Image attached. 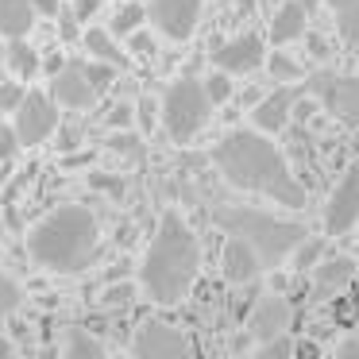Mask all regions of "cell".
I'll return each mask as SVG.
<instances>
[{"label":"cell","instance_id":"5","mask_svg":"<svg viewBox=\"0 0 359 359\" xmlns=\"http://www.w3.org/2000/svg\"><path fill=\"white\" fill-rule=\"evenodd\" d=\"M212 109H217V104L209 101L201 81L178 78V81H170L166 97L158 101V120L166 124V132H170L174 143H189L212 120Z\"/></svg>","mask_w":359,"mask_h":359},{"label":"cell","instance_id":"18","mask_svg":"<svg viewBox=\"0 0 359 359\" xmlns=\"http://www.w3.org/2000/svg\"><path fill=\"white\" fill-rule=\"evenodd\" d=\"M35 4L32 0H0V35L4 39H24L35 27Z\"/></svg>","mask_w":359,"mask_h":359},{"label":"cell","instance_id":"29","mask_svg":"<svg viewBox=\"0 0 359 359\" xmlns=\"http://www.w3.org/2000/svg\"><path fill=\"white\" fill-rule=\"evenodd\" d=\"M255 355H259V359H286V355H294V344H290L286 332H282V336H271V340L259 344Z\"/></svg>","mask_w":359,"mask_h":359},{"label":"cell","instance_id":"3","mask_svg":"<svg viewBox=\"0 0 359 359\" xmlns=\"http://www.w3.org/2000/svg\"><path fill=\"white\" fill-rule=\"evenodd\" d=\"M101 251V224L86 205H58L27 232V255L50 274H81Z\"/></svg>","mask_w":359,"mask_h":359},{"label":"cell","instance_id":"10","mask_svg":"<svg viewBox=\"0 0 359 359\" xmlns=\"http://www.w3.org/2000/svg\"><path fill=\"white\" fill-rule=\"evenodd\" d=\"M50 97H55L58 109H70V112H86L97 104V86L89 78L86 62H62L50 78Z\"/></svg>","mask_w":359,"mask_h":359},{"label":"cell","instance_id":"25","mask_svg":"<svg viewBox=\"0 0 359 359\" xmlns=\"http://www.w3.org/2000/svg\"><path fill=\"white\" fill-rule=\"evenodd\" d=\"M20 305H24V286H20L12 274L0 271V317H12Z\"/></svg>","mask_w":359,"mask_h":359},{"label":"cell","instance_id":"40","mask_svg":"<svg viewBox=\"0 0 359 359\" xmlns=\"http://www.w3.org/2000/svg\"><path fill=\"white\" fill-rule=\"evenodd\" d=\"M355 228H359V224H355Z\"/></svg>","mask_w":359,"mask_h":359},{"label":"cell","instance_id":"30","mask_svg":"<svg viewBox=\"0 0 359 359\" xmlns=\"http://www.w3.org/2000/svg\"><path fill=\"white\" fill-rule=\"evenodd\" d=\"M24 81H0V112H16V104L24 101Z\"/></svg>","mask_w":359,"mask_h":359},{"label":"cell","instance_id":"4","mask_svg":"<svg viewBox=\"0 0 359 359\" xmlns=\"http://www.w3.org/2000/svg\"><path fill=\"white\" fill-rule=\"evenodd\" d=\"M217 228H224L228 236H243V240L255 248L259 263L266 266H282L290 259V251L305 240V224L286 217H274L266 209H251V205H224V209L212 212Z\"/></svg>","mask_w":359,"mask_h":359},{"label":"cell","instance_id":"6","mask_svg":"<svg viewBox=\"0 0 359 359\" xmlns=\"http://www.w3.org/2000/svg\"><path fill=\"white\" fill-rule=\"evenodd\" d=\"M55 132H58L55 97L39 93V89H27L24 101L16 104V140H20V147H39V143H47Z\"/></svg>","mask_w":359,"mask_h":359},{"label":"cell","instance_id":"22","mask_svg":"<svg viewBox=\"0 0 359 359\" xmlns=\"http://www.w3.org/2000/svg\"><path fill=\"white\" fill-rule=\"evenodd\" d=\"M62 351H66L70 359H97V355H104V344H101V340H93V336H89L86 328H66Z\"/></svg>","mask_w":359,"mask_h":359},{"label":"cell","instance_id":"7","mask_svg":"<svg viewBox=\"0 0 359 359\" xmlns=\"http://www.w3.org/2000/svg\"><path fill=\"white\" fill-rule=\"evenodd\" d=\"M205 0H147V20L170 43H186L197 32Z\"/></svg>","mask_w":359,"mask_h":359},{"label":"cell","instance_id":"39","mask_svg":"<svg viewBox=\"0 0 359 359\" xmlns=\"http://www.w3.org/2000/svg\"><path fill=\"white\" fill-rule=\"evenodd\" d=\"M355 336H359V325H355Z\"/></svg>","mask_w":359,"mask_h":359},{"label":"cell","instance_id":"21","mask_svg":"<svg viewBox=\"0 0 359 359\" xmlns=\"http://www.w3.org/2000/svg\"><path fill=\"white\" fill-rule=\"evenodd\" d=\"M328 8H332V16H336L340 39L355 47L359 43V0H328Z\"/></svg>","mask_w":359,"mask_h":359},{"label":"cell","instance_id":"19","mask_svg":"<svg viewBox=\"0 0 359 359\" xmlns=\"http://www.w3.org/2000/svg\"><path fill=\"white\" fill-rule=\"evenodd\" d=\"M86 50L97 58V62H109V66H116V70H124V66H128V55L120 50L116 35L104 32V27H89V32H86Z\"/></svg>","mask_w":359,"mask_h":359},{"label":"cell","instance_id":"1","mask_svg":"<svg viewBox=\"0 0 359 359\" xmlns=\"http://www.w3.org/2000/svg\"><path fill=\"white\" fill-rule=\"evenodd\" d=\"M212 166L228 186L243 189V194L266 197L286 209H302L305 205V186L294 178L286 155L271 143V135L259 128H236L212 147Z\"/></svg>","mask_w":359,"mask_h":359},{"label":"cell","instance_id":"13","mask_svg":"<svg viewBox=\"0 0 359 359\" xmlns=\"http://www.w3.org/2000/svg\"><path fill=\"white\" fill-rule=\"evenodd\" d=\"M263 58H266V50H263V39H259L255 32L232 35V39H224L212 50V62L224 74H251V70L263 66Z\"/></svg>","mask_w":359,"mask_h":359},{"label":"cell","instance_id":"32","mask_svg":"<svg viewBox=\"0 0 359 359\" xmlns=\"http://www.w3.org/2000/svg\"><path fill=\"white\" fill-rule=\"evenodd\" d=\"M135 120H140L143 132H151V128L158 124V101H151V97H140V104H135Z\"/></svg>","mask_w":359,"mask_h":359},{"label":"cell","instance_id":"38","mask_svg":"<svg viewBox=\"0 0 359 359\" xmlns=\"http://www.w3.org/2000/svg\"><path fill=\"white\" fill-rule=\"evenodd\" d=\"M0 66H4V43H0Z\"/></svg>","mask_w":359,"mask_h":359},{"label":"cell","instance_id":"23","mask_svg":"<svg viewBox=\"0 0 359 359\" xmlns=\"http://www.w3.org/2000/svg\"><path fill=\"white\" fill-rule=\"evenodd\" d=\"M143 20H147V8H143V4H135V0H128L124 8L112 16L109 32H112V35H132L135 27H143Z\"/></svg>","mask_w":359,"mask_h":359},{"label":"cell","instance_id":"36","mask_svg":"<svg viewBox=\"0 0 359 359\" xmlns=\"http://www.w3.org/2000/svg\"><path fill=\"white\" fill-rule=\"evenodd\" d=\"M336 355H340V359H359V336H351V340L336 344Z\"/></svg>","mask_w":359,"mask_h":359},{"label":"cell","instance_id":"24","mask_svg":"<svg viewBox=\"0 0 359 359\" xmlns=\"http://www.w3.org/2000/svg\"><path fill=\"white\" fill-rule=\"evenodd\" d=\"M320 255H325V240H320V236H305V240L290 251V263H294L297 271H309Z\"/></svg>","mask_w":359,"mask_h":359},{"label":"cell","instance_id":"33","mask_svg":"<svg viewBox=\"0 0 359 359\" xmlns=\"http://www.w3.org/2000/svg\"><path fill=\"white\" fill-rule=\"evenodd\" d=\"M109 128H132L135 124V104H128V101H120L116 109L109 112V120H104Z\"/></svg>","mask_w":359,"mask_h":359},{"label":"cell","instance_id":"16","mask_svg":"<svg viewBox=\"0 0 359 359\" xmlns=\"http://www.w3.org/2000/svg\"><path fill=\"white\" fill-rule=\"evenodd\" d=\"M263 263H259L255 248H251L243 236H228L224 251H220V274H224L232 286H248V282L259 278Z\"/></svg>","mask_w":359,"mask_h":359},{"label":"cell","instance_id":"28","mask_svg":"<svg viewBox=\"0 0 359 359\" xmlns=\"http://www.w3.org/2000/svg\"><path fill=\"white\" fill-rule=\"evenodd\" d=\"M228 78H232V74H224V70H212L209 78L201 81V86H205V93H209V101H212V104H224L228 97H232V81H228Z\"/></svg>","mask_w":359,"mask_h":359},{"label":"cell","instance_id":"8","mask_svg":"<svg viewBox=\"0 0 359 359\" xmlns=\"http://www.w3.org/2000/svg\"><path fill=\"white\" fill-rule=\"evenodd\" d=\"M359 224V163L344 170L336 189L328 194L325 205V232L328 236H348Z\"/></svg>","mask_w":359,"mask_h":359},{"label":"cell","instance_id":"37","mask_svg":"<svg viewBox=\"0 0 359 359\" xmlns=\"http://www.w3.org/2000/svg\"><path fill=\"white\" fill-rule=\"evenodd\" d=\"M35 12H43V16H58L62 12V0H32Z\"/></svg>","mask_w":359,"mask_h":359},{"label":"cell","instance_id":"15","mask_svg":"<svg viewBox=\"0 0 359 359\" xmlns=\"http://www.w3.org/2000/svg\"><path fill=\"white\" fill-rule=\"evenodd\" d=\"M290 325H294V305L282 294H263L255 302V309H251V317H248V332L255 336L259 344L271 340V336L290 332Z\"/></svg>","mask_w":359,"mask_h":359},{"label":"cell","instance_id":"34","mask_svg":"<svg viewBox=\"0 0 359 359\" xmlns=\"http://www.w3.org/2000/svg\"><path fill=\"white\" fill-rule=\"evenodd\" d=\"M128 50H132V55H155V39H151L147 32H140V27H135V32L128 35Z\"/></svg>","mask_w":359,"mask_h":359},{"label":"cell","instance_id":"35","mask_svg":"<svg viewBox=\"0 0 359 359\" xmlns=\"http://www.w3.org/2000/svg\"><path fill=\"white\" fill-rule=\"evenodd\" d=\"M101 4H104V0H74V16H78V24H81V20H93L97 16V12H101Z\"/></svg>","mask_w":359,"mask_h":359},{"label":"cell","instance_id":"14","mask_svg":"<svg viewBox=\"0 0 359 359\" xmlns=\"http://www.w3.org/2000/svg\"><path fill=\"white\" fill-rule=\"evenodd\" d=\"M294 109H297V89L286 81V86H278L274 93L259 97V101L251 104V128H259V132H266V135H278V132H286Z\"/></svg>","mask_w":359,"mask_h":359},{"label":"cell","instance_id":"9","mask_svg":"<svg viewBox=\"0 0 359 359\" xmlns=\"http://www.w3.org/2000/svg\"><path fill=\"white\" fill-rule=\"evenodd\" d=\"M309 93L332 116L348 120V124H359V78H351V74H317L309 81Z\"/></svg>","mask_w":359,"mask_h":359},{"label":"cell","instance_id":"20","mask_svg":"<svg viewBox=\"0 0 359 359\" xmlns=\"http://www.w3.org/2000/svg\"><path fill=\"white\" fill-rule=\"evenodd\" d=\"M4 62H8V70L16 74L20 81H27V78L39 74V50L27 47L24 39H8V47H4Z\"/></svg>","mask_w":359,"mask_h":359},{"label":"cell","instance_id":"27","mask_svg":"<svg viewBox=\"0 0 359 359\" xmlns=\"http://www.w3.org/2000/svg\"><path fill=\"white\" fill-rule=\"evenodd\" d=\"M132 297H135V282L112 278V282H104V290H101V305H104V309H124Z\"/></svg>","mask_w":359,"mask_h":359},{"label":"cell","instance_id":"26","mask_svg":"<svg viewBox=\"0 0 359 359\" xmlns=\"http://www.w3.org/2000/svg\"><path fill=\"white\" fill-rule=\"evenodd\" d=\"M266 70H271V78L278 81V86H286V81H297V78H302V66H297L294 58L286 55V50H274V55L266 58Z\"/></svg>","mask_w":359,"mask_h":359},{"label":"cell","instance_id":"31","mask_svg":"<svg viewBox=\"0 0 359 359\" xmlns=\"http://www.w3.org/2000/svg\"><path fill=\"white\" fill-rule=\"evenodd\" d=\"M20 140H16V128L4 120V112H0V163H8L12 155H16Z\"/></svg>","mask_w":359,"mask_h":359},{"label":"cell","instance_id":"12","mask_svg":"<svg viewBox=\"0 0 359 359\" xmlns=\"http://www.w3.org/2000/svg\"><path fill=\"white\" fill-rule=\"evenodd\" d=\"M313 271V302H332L355 282V259L351 255H320Z\"/></svg>","mask_w":359,"mask_h":359},{"label":"cell","instance_id":"11","mask_svg":"<svg viewBox=\"0 0 359 359\" xmlns=\"http://www.w3.org/2000/svg\"><path fill=\"white\" fill-rule=\"evenodd\" d=\"M132 351L143 359H182L189 355V340L166 320H147L132 336Z\"/></svg>","mask_w":359,"mask_h":359},{"label":"cell","instance_id":"2","mask_svg":"<svg viewBox=\"0 0 359 359\" xmlns=\"http://www.w3.org/2000/svg\"><path fill=\"white\" fill-rule=\"evenodd\" d=\"M197 271H201V243H197L194 228L186 224L182 212H163L140 271L147 297L158 305H178L182 297H189Z\"/></svg>","mask_w":359,"mask_h":359},{"label":"cell","instance_id":"17","mask_svg":"<svg viewBox=\"0 0 359 359\" xmlns=\"http://www.w3.org/2000/svg\"><path fill=\"white\" fill-rule=\"evenodd\" d=\"M309 27V0H286L271 20V43L274 47H286V43H297Z\"/></svg>","mask_w":359,"mask_h":359}]
</instances>
